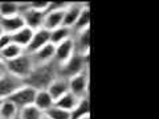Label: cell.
<instances>
[{
    "instance_id": "obj_1",
    "label": "cell",
    "mask_w": 159,
    "mask_h": 119,
    "mask_svg": "<svg viewBox=\"0 0 159 119\" xmlns=\"http://www.w3.org/2000/svg\"><path fill=\"white\" fill-rule=\"evenodd\" d=\"M58 77V65L56 62H49L44 65H36L28 78L24 81L25 85L32 86L36 90H47L53 79Z\"/></svg>"
},
{
    "instance_id": "obj_2",
    "label": "cell",
    "mask_w": 159,
    "mask_h": 119,
    "mask_svg": "<svg viewBox=\"0 0 159 119\" xmlns=\"http://www.w3.org/2000/svg\"><path fill=\"white\" fill-rule=\"evenodd\" d=\"M34 66H36V64H34L32 56L28 53H23L17 58L7 62L8 73L12 74L13 77L21 79V81H25L31 72L34 69Z\"/></svg>"
},
{
    "instance_id": "obj_3",
    "label": "cell",
    "mask_w": 159,
    "mask_h": 119,
    "mask_svg": "<svg viewBox=\"0 0 159 119\" xmlns=\"http://www.w3.org/2000/svg\"><path fill=\"white\" fill-rule=\"evenodd\" d=\"M88 69H89V54L74 53V56L68 62L58 66V77L69 79L70 77L77 76V74L82 72H88Z\"/></svg>"
},
{
    "instance_id": "obj_4",
    "label": "cell",
    "mask_w": 159,
    "mask_h": 119,
    "mask_svg": "<svg viewBox=\"0 0 159 119\" xmlns=\"http://www.w3.org/2000/svg\"><path fill=\"white\" fill-rule=\"evenodd\" d=\"M36 91H37L36 89H33L32 86L24 83L23 86H20L17 90L7 99H9V101L17 107V110H21L24 107L33 105L34 97H36Z\"/></svg>"
},
{
    "instance_id": "obj_5",
    "label": "cell",
    "mask_w": 159,
    "mask_h": 119,
    "mask_svg": "<svg viewBox=\"0 0 159 119\" xmlns=\"http://www.w3.org/2000/svg\"><path fill=\"white\" fill-rule=\"evenodd\" d=\"M68 86L69 93L74 94L78 98H84L89 95V73L82 72L73 76L68 79Z\"/></svg>"
},
{
    "instance_id": "obj_6",
    "label": "cell",
    "mask_w": 159,
    "mask_h": 119,
    "mask_svg": "<svg viewBox=\"0 0 159 119\" xmlns=\"http://www.w3.org/2000/svg\"><path fill=\"white\" fill-rule=\"evenodd\" d=\"M74 53H76V48H74V41L72 37V38H68L65 41L57 44V45H54V60L53 61L56 62L58 66H61L74 56Z\"/></svg>"
},
{
    "instance_id": "obj_7",
    "label": "cell",
    "mask_w": 159,
    "mask_h": 119,
    "mask_svg": "<svg viewBox=\"0 0 159 119\" xmlns=\"http://www.w3.org/2000/svg\"><path fill=\"white\" fill-rule=\"evenodd\" d=\"M24 85V81L13 77L12 74H7L6 77L0 78V101L7 99L17 90L20 86Z\"/></svg>"
},
{
    "instance_id": "obj_8",
    "label": "cell",
    "mask_w": 159,
    "mask_h": 119,
    "mask_svg": "<svg viewBox=\"0 0 159 119\" xmlns=\"http://www.w3.org/2000/svg\"><path fill=\"white\" fill-rule=\"evenodd\" d=\"M49 42H51V40H49V32L44 28L37 29V31H34L32 34L31 42H29L28 46L25 48V53L32 54L36 51H39V49H41L43 46H45Z\"/></svg>"
},
{
    "instance_id": "obj_9",
    "label": "cell",
    "mask_w": 159,
    "mask_h": 119,
    "mask_svg": "<svg viewBox=\"0 0 159 119\" xmlns=\"http://www.w3.org/2000/svg\"><path fill=\"white\" fill-rule=\"evenodd\" d=\"M64 11L65 9H49V11H47L45 16H44L43 28L47 29L48 32H52L54 29L62 27Z\"/></svg>"
},
{
    "instance_id": "obj_10",
    "label": "cell",
    "mask_w": 159,
    "mask_h": 119,
    "mask_svg": "<svg viewBox=\"0 0 159 119\" xmlns=\"http://www.w3.org/2000/svg\"><path fill=\"white\" fill-rule=\"evenodd\" d=\"M73 41H74V48H76V53L89 54V52H90V28L73 33Z\"/></svg>"
},
{
    "instance_id": "obj_11",
    "label": "cell",
    "mask_w": 159,
    "mask_h": 119,
    "mask_svg": "<svg viewBox=\"0 0 159 119\" xmlns=\"http://www.w3.org/2000/svg\"><path fill=\"white\" fill-rule=\"evenodd\" d=\"M24 25L23 17L20 15H15V16H8V17H0V28H2L3 33L12 34L21 29Z\"/></svg>"
},
{
    "instance_id": "obj_12",
    "label": "cell",
    "mask_w": 159,
    "mask_h": 119,
    "mask_svg": "<svg viewBox=\"0 0 159 119\" xmlns=\"http://www.w3.org/2000/svg\"><path fill=\"white\" fill-rule=\"evenodd\" d=\"M85 3H68V6L64 11V21H62V27H66V28H73L74 23L78 17L80 12L84 7Z\"/></svg>"
},
{
    "instance_id": "obj_13",
    "label": "cell",
    "mask_w": 159,
    "mask_h": 119,
    "mask_svg": "<svg viewBox=\"0 0 159 119\" xmlns=\"http://www.w3.org/2000/svg\"><path fill=\"white\" fill-rule=\"evenodd\" d=\"M31 56H32L36 65H44V64L53 62V60H54V45L49 42L45 46H43L41 49H39V51L32 53Z\"/></svg>"
},
{
    "instance_id": "obj_14",
    "label": "cell",
    "mask_w": 159,
    "mask_h": 119,
    "mask_svg": "<svg viewBox=\"0 0 159 119\" xmlns=\"http://www.w3.org/2000/svg\"><path fill=\"white\" fill-rule=\"evenodd\" d=\"M47 91L51 94L53 101H56V99H58L60 97H62L64 94H66L69 91L68 79L62 78V77H57L56 79H53L51 82V85L47 87Z\"/></svg>"
},
{
    "instance_id": "obj_15",
    "label": "cell",
    "mask_w": 159,
    "mask_h": 119,
    "mask_svg": "<svg viewBox=\"0 0 159 119\" xmlns=\"http://www.w3.org/2000/svg\"><path fill=\"white\" fill-rule=\"evenodd\" d=\"M89 28H90V8H89V3H85L76 20V23H74L72 31L73 33H77Z\"/></svg>"
},
{
    "instance_id": "obj_16",
    "label": "cell",
    "mask_w": 159,
    "mask_h": 119,
    "mask_svg": "<svg viewBox=\"0 0 159 119\" xmlns=\"http://www.w3.org/2000/svg\"><path fill=\"white\" fill-rule=\"evenodd\" d=\"M53 105H54L53 98L51 97V94H49L47 90H37L36 91V97H34V101H33V106L36 108H39L43 114L47 112L51 107H53Z\"/></svg>"
},
{
    "instance_id": "obj_17",
    "label": "cell",
    "mask_w": 159,
    "mask_h": 119,
    "mask_svg": "<svg viewBox=\"0 0 159 119\" xmlns=\"http://www.w3.org/2000/svg\"><path fill=\"white\" fill-rule=\"evenodd\" d=\"M34 31L29 29L27 27H23L21 29H19L17 32H15L11 34V40L13 44H16L20 48H23L25 51V48L28 46V44L31 42V38H32V34Z\"/></svg>"
},
{
    "instance_id": "obj_18",
    "label": "cell",
    "mask_w": 159,
    "mask_h": 119,
    "mask_svg": "<svg viewBox=\"0 0 159 119\" xmlns=\"http://www.w3.org/2000/svg\"><path fill=\"white\" fill-rule=\"evenodd\" d=\"M80 99H81V98H78V97L74 95V94L68 91L66 94H64L62 97H60L58 99L54 101V106L62 108V110H65V111L72 112L73 108L77 106V103H78Z\"/></svg>"
},
{
    "instance_id": "obj_19",
    "label": "cell",
    "mask_w": 159,
    "mask_h": 119,
    "mask_svg": "<svg viewBox=\"0 0 159 119\" xmlns=\"http://www.w3.org/2000/svg\"><path fill=\"white\" fill-rule=\"evenodd\" d=\"M72 37H73V31L66 27H60L54 29V31L49 32V40H51V44H53V45H57V44Z\"/></svg>"
},
{
    "instance_id": "obj_20",
    "label": "cell",
    "mask_w": 159,
    "mask_h": 119,
    "mask_svg": "<svg viewBox=\"0 0 159 119\" xmlns=\"http://www.w3.org/2000/svg\"><path fill=\"white\" fill-rule=\"evenodd\" d=\"M85 115H90V99H89V95L84 97L78 101L77 106L70 112V119H78Z\"/></svg>"
},
{
    "instance_id": "obj_21",
    "label": "cell",
    "mask_w": 159,
    "mask_h": 119,
    "mask_svg": "<svg viewBox=\"0 0 159 119\" xmlns=\"http://www.w3.org/2000/svg\"><path fill=\"white\" fill-rule=\"evenodd\" d=\"M23 53H25V51H24L23 48H20L16 44L11 42L8 46H6L4 49L0 51V58L4 60L6 62H8V61H12V60L17 58L19 56H21Z\"/></svg>"
},
{
    "instance_id": "obj_22",
    "label": "cell",
    "mask_w": 159,
    "mask_h": 119,
    "mask_svg": "<svg viewBox=\"0 0 159 119\" xmlns=\"http://www.w3.org/2000/svg\"><path fill=\"white\" fill-rule=\"evenodd\" d=\"M17 114H19L17 107L9 99L0 101V119H12Z\"/></svg>"
},
{
    "instance_id": "obj_23",
    "label": "cell",
    "mask_w": 159,
    "mask_h": 119,
    "mask_svg": "<svg viewBox=\"0 0 159 119\" xmlns=\"http://www.w3.org/2000/svg\"><path fill=\"white\" fill-rule=\"evenodd\" d=\"M20 15L19 3L15 2H0V17H8Z\"/></svg>"
},
{
    "instance_id": "obj_24",
    "label": "cell",
    "mask_w": 159,
    "mask_h": 119,
    "mask_svg": "<svg viewBox=\"0 0 159 119\" xmlns=\"http://www.w3.org/2000/svg\"><path fill=\"white\" fill-rule=\"evenodd\" d=\"M19 117L20 119H41L43 112L32 105L19 110Z\"/></svg>"
},
{
    "instance_id": "obj_25",
    "label": "cell",
    "mask_w": 159,
    "mask_h": 119,
    "mask_svg": "<svg viewBox=\"0 0 159 119\" xmlns=\"http://www.w3.org/2000/svg\"><path fill=\"white\" fill-rule=\"evenodd\" d=\"M44 114L51 119H70V112L62 110V108H60V107H56L54 105Z\"/></svg>"
},
{
    "instance_id": "obj_26",
    "label": "cell",
    "mask_w": 159,
    "mask_h": 119,
    "mask_svg": "<svg viewBox=\"0 0 159 119\" xmlns=\"http://www.w3.org/2000/svg\"><path fill=\"white\" fill-rule=\"evenodd\" d=\"M11 42H12V40H11V34L3 33L2 36H0V51H2V49H4L6 46H8Z\"/></svg>"
},
{
    "instance_id": "obj_27",
    "label": "cell",
    "mask_w": 159,
    "mask_h": 119,
    "mask_svg": "<svg viewBox=\"0 0 159 119\" xmlns=\"http://www.w3.org/2000/svg\"><path fill=\"white\" fill-rule=\"evenodd\" d=\"M8 74V68H7V62L4 60L0 58V78L6 77Z\"/></svg>"
},
{
    "instance_id": "obj_28",
    "label": "cell",
    "mask_w": 159,
    "mask_h": 119,
    "mask_svg": "<svg viewBox=\"0 0 159 119\" xmlns=\"http://www.w3.org/2000/svg\"><path fill=\"white\" fill-rule=\"evenodd\" d=\"M78 119H90V115H85V117H81V118H78Z\"/></svg>"
},
{
    "instance_id": "obj_29",
    "label": "cell",
    "mask_w": 159,
    "mask_h": 119,
    "mask_svg": "<svg viewBox=\"0 0 159 119\" xmlns=\"http://www.w3.org/2000/svg\"><path fill=\"white\" fill-rule=\"evenodd\" d=\"M41 119H51V118H49V117H47V115H45V114H43V117H41Z\"/></svg>"
},
{
    "instance_id": "obj_30",
    "label": "cell",
    "mask_w": 159,
    "mask_h": 119,
    "mask_svg": "<svg viewBox=\"0 0 159 119\" xmlns=\"http://www.w3.org/2000/svg\"><path fill=\"white\" fill-rule=\"evenodd\" d=\"M12 119H20V117H19V114H17V115H16V117H15V118H12Z\"/></svg>"
},
{
    "instance_id": "obj_31",
    "label": "cell",
    "mask_w": 159,
    "mask_h": 119,
    "mask_svg": "<svg viewBox=\"0 0 159 119\" xmlns=\"http://www.w3.org/2000/svg\"><path fill=\"white\" fill-rule=\"evenodd\" d=\"M2 34H3V31H2V28H0V36H2Z\"/></svg>"
}]
</instances>
